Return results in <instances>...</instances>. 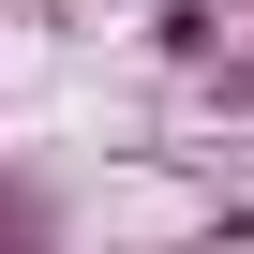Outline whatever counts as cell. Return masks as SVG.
Segmentation results:
<instances>
[{
  "mask_svg": "<svg viewBox=\"0 0 254 254\" xmlns=\"http://www.w3.org/2000/svg\"><path fill=\"white\" fill-rule=\"evenodd\" d=\"M0 254H60V194L30 165H0Z\"/></svg>",
  "mask_w": 254,
  "mask_h": 254,
  "instance_id": "obj_1",
  "label": "cell"
},
{
  "mask_svg": "<svg viewBox=\"0 0 254 254\" xmlns=\"http://www.w3.org/2000/svg\"><path fill=\"white\" fill-rule=\"evenodd\" d=\"M150 45H165V60H209V45H224V15H209V0H165V15H150Z\"/></svg>",
  "mask_w": 254,
  "mask_h": 254,
  "instance_id": "obj_3",
  "label": "cell"
},
{
  "mask_svg": "<svg viewBox=\"0 0 254 254\" xmlns=\"http://www.w3.org/2000/svg\"><path fill=\"white\" fill-rule=\"evenodd\" d=\"M194 90H209L224 120H254V30H239V45H209V60H194Z\"/></svg>",
  "mask_w": 254,
  "mask_h": 254,
  "instance_id": "obj_2",
  "label": "cell"
}]
</instances>
